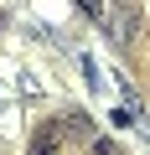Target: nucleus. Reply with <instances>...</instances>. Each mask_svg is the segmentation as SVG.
<instances>
[{
    "label": "nucleus",
    "instance_id": "nucleus-1",
    "mask_svg": "<svg viewBox=\"0 0 150 155\" xmlns=\"http://www.w3.org/2000/svg\"><path fill=\"white\" fill-rule=\"evenodd\" d=\"M98 26L109 31V41H114V47H129V36H135L140 16H135V5H119V0H104V16H98Z\"/></svg>",
    "mask_w": 150,
    "mask_h": 155
},
{
    "label": "nucleus",
    "instance_id": "nucleus-2",
    "mask_svg": "<svg viewBox=\"0 0 150 155\" xmlns=\"http://www.w3.org/2000/svg\"><path fill=\"white\" fill-rule=\"evenodd\" d=\"M57 145H62V124H42L31 134V150L26 155H57Z\"/></svg>",
    "mask_w": 150,
    "mask_h": 155
},
{
    "label": "nucleus",
    "instance_id": "nucleus-4",
    "mask_svg": "<svg viewBox=\"0 0 150 155\" xmlns=\"http://www.w3.org/2000/svg\"><path fill=\"white\" fill-rule=\"evenodd\" d=\"M93 155H119V150H114V140H104V134H98V140H93Z\"/></svg>",
    "mask_w": 150,
    "mask_h": 155
},
{
    "label": "nucleus",
    "instance_id": "nucleus-3",
    "mask_svg": "<svg viewBox=\"0 0 150 155\" xmlns=\"http://www.w3.org/2000/svg\"><path fill=\"white\" fill-rule=\"evenodd\" d=\"M62 129H72V134H83V140H93V124H88L83 114H62Z\"/></svg>",
    "mask_w": 150,
    "mask_h": 155
}]
</instances>
